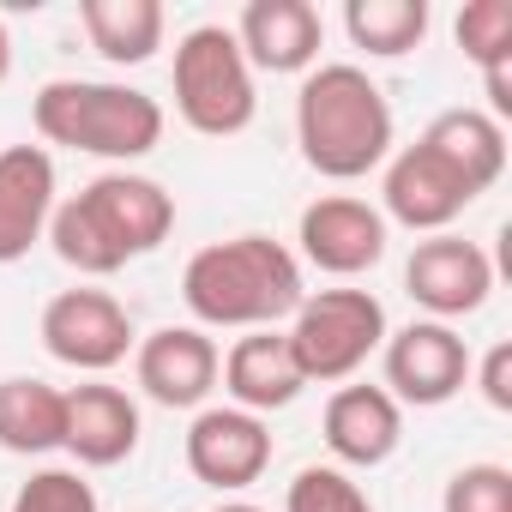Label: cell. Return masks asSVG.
I'll list each match as a JSON object with an SVG mask.
<instances>
[{
	"label": "cell",
	"instance_id": "23",
	"mask_svg": "<svg viewBox=\"0 0 512 512\" xmlns=\"http://www.w3.org/2000/svg\"><path fill=\"white\" fill-rule=\"evenodd\" d=\"M452 37H458L464 61H476V73L506 67L512 61V0H464Z\"/></svg>",
	"mask_w": 512,
	"mask_h": 512
},
{
	"label": "cell",
	"instance_id": "24",
	"mask_svg": "<svg viewBox=\"0 0 512 512\" xmlns=\"http://www.w3.org/2000/svg\"><path fill=\"white\" fill-rule=\"evenodd\" d=\"M284 512H374V500L350 470L308 464V470H296V482L284 494Z\"/></svg>",
	"mask_w": 512,
	"mask_h": 512
},
{
	"label": "cell",
	"instance_id": "8",
	"mask_svg": "<svg viewBox=\"0 0 512 512\" xmlns=\"http://www.w3.org/2000/svg\"><path fill=\"white\" fill-rule=\"evenodd\" d=\"M470 205H476V193L464 187V175L440 151H428L422 139L386 157V181H380V217L386 223H404L416 235H446Z\"/></svg>",
	"mask_w": 512,
	"mask_h": 512
},
{
	"label": "cell",
	"instance_id": "14",
	"mask_svg": "<svg viewBox=\"0 0 512 512\" xmlns=\"http://www.w3.org/2000/svg\"><path fill=\"white\" fill-rule=\"evenodd\" d=\"M235 43L253 73H314L326 49V19L314 0H247Z\"/></svg>",
	"mask_w": 512,
	"mask_h": 512
},
{
	"label": "cell",
	"instance_id": "3",
	"mask_svg": "<svg viewBox=\"0 0 512 512\" xmlns=\"http://www.w3.org/2000/svg\"><path fill=\"white\" fill-rule=\"evenodd\" d=\"M296 145L314 175L362 181L392 157V103L356 61H320L296 91Z\"/></svg>",
	"mask_w": 512,
	"mask_h": 512
},
{
	"label": "cell",
	"instance_id": "11",
	"mask_svg": "<svg viewBox=\"0 0 512 512\" xmlns=\"http://www.w3.org/2000/svg\"><path fill=\"white\" fill-rule=\"evenodd\" d=\"M187 470L217 488V494H241L272 470V428L266 416H247L235 404H205L187 428Z\"/></svg>",
	"mask_w": 512,
	"mask_h": 512
},
{
	"label": "cell",
	"instance_id": "25",
	"mask_svg": "<svg viewBox=\"0 0 512 512\" xmlns=\"http://www.w3.org/2000/svg\"><path fill=\"white\" fill-rule=\"evenodd\" d=\"M7 512H97V488L85 482V470L49 464V470H31V482H19Z\"/></svg>",
	"mask_w": 512,
	"mask_h": 512
},
{
	"label": "cell",
	"instance_id": "16",
	"mask_svg": "<svg viewBox=\"0 0 512 512\" xmlns=\"http://www.w3.org/2000/svg\"><path fill=\"white\" fill-rule=\"evenodd\" d=\"M55 157L43 145H7L0 151V266H19L49 235L55 217Z\"/></svg>",
	"mask_w": 512,
	"mask_h": 512
},
{
	"label": "cell",
	"instance_id": "17",
	"mask_svg": "<svg viewBox=\"0 0 512 512\" xmlns=\"http://www.w3.org/2000/svg\"><path fill=\"white\" fill-rule=\"evenodd\" d=\"M223 392H229V404L235 410H247V416H272V410H290L296 398H302V368H296V350H290V338L278 332V326H266V332H247V338H235L229 344V356H223Z\"/></svg>",
	"mask_w": 512,
	"mask_h": 512
},
{
	"label": "cell",
	"instance_id": "7",
	"mask_svg": "<svg viewBox=\"0 0 512 512\" xmlns=\"http://www.w3.org/2000/svg\"><path fill=\"white\" fill-rule=\"evenodd\" d=\"M133 314L109 296V290H61L49 308H43V350L61 362V368H79V374H109L127 362L133 350Z\"/></svg>",
	"mask_w": 512,
	"mask_h": 512
},
{
	"label": "cell",
	"instance_id": "12",
	"mask_svg": "<svg viewBox=\"0 0 512 512\" xmlns=\"http://www.w3.org/2000/svg\"><path fill=\"white\" fill-rule=\"evenodd\" d=\"M404 290H410L416 308H428V320L452 326V320H464V314H476V308L488 302V290H494V260H488L476 241H464V235L446 229V235L416 241L410 266H404Z\"/></svg>",
	"mask_w": 512,
	"mask_h": 512
},
{
	"label": "cell",
	"instance_id": "29",
	"mask_svg": "<svg viewBox=\"0 0 512 512\" xmlns=\"http://www.w3.org/2000/svg\"><path fill=\"white\" fill-rule=\"evenodd\" d=\"M211 512H266V506H253V500H223V506H211Z\"/></svg>",
	"mask_w": 512,
	"mask_h": 512
},
{
	"label": "cell",
	"instance_id": "13",
	"mask_svg": "<svg viewBox=\"0 0 512 512\" xmlns=\"http://www.w3.org/2000/svg\"><path fill=\"white\" fill-rule=\"evenodd\" d=\"M133 374L151 404L163 410H205L223 374V350L199 326H157L151 338L133 344Z\"/></svg>",
	"mask_w": 512,
	"mask_h": 512
},
{
	"label": "cell",
	"instance_id": "4",
	"mask_svg": "<svg viewBox=\"0 0 512 512\" xmlns=\"http://www.w3.org/2000/svg\"><path fill=\"white\" fill-rule=\"evenodd\" d=\"M31 121L49 145L133 163L163 145V103L115 79H49L31 97Z\"/></svg>",
	"mask_w": 512,
	"mask_h": 512
},
{
	"label": "cell",
	"instance_id": "26",
	"mask_svg": "<svg viewBox=\"0 0 512 512\" xmlns=\"http://www.w3.org/2000/svg\"><path fill=\"white\" fill-rule=\"evenodd\" d=\"M440 512H512V470L506 464H464L452 470Z\"/></svg>",
	"mask_w": 512,
	"mask_h": 512
},
{
	"label": "cell",
	"instance_id": "10",
	"mask_svg": "<svg viewBox=\"0 0 512 512\" xmlns=\"http://www.w3.org/2000/svg\"><path fill=\"white\" fill-rule=\"evenodd\" d=\"M296 241H302L296 260H308L314 272L362 278V272H374L386 260V217H380V205H368L356 193H320L302 211Z\"/></svg>",
	"mask_w": 512,
	"mask_h": 512
},
{
	"label": "cell",
	"instance_id": "21",
	"mask_svg": "<svg viewBox=\"0 0 512 512\" xmlns=\"http://www.w3.org/2000/svg\"><path fill=\"white\" fill-rule=\"evenodd\" d=\"M79 25L109 67H145L169 31L157 0H79Z\"/></svg>",
	"mask_w": 512,
	"mask_h": 512
},
{
	"label": "cell",
	"instance_id": "5",
	"mask_svg": "<svg viewBox=\"0 0 512 512\" xmlns=\"http://www.w3.org/2000/svg\"><path fill=\"white\" fill-rule=\"evenodd\" d=\"M175 115L205 139H235L260 115V85L229 25H193L175 43Z\"/></svg>",
	"mask_w": 512,
	"mask_h": 512
},
{
	"label": "cell",
	"instance_id": "15",
	"mask_svg": "<svg viewBox=\"0 0 512 512\" xmlns=\"http://www.w3.org/2000/svg\"><path fill=\"white\" fill-rule=\"evenodd\" d=\"M320 434L338 470H374L404 446V404L386 386H338L326 398Z\"/></svg>",
	"mask_w": 512,
	"mask_h": 512
},
{
	"label": "cell",
	"instance_id": "28",
	"mask_svg": "<svg viewBox=\"0 0 512 512\" xmlns=\"http://www.w3.org/2000/svg\"><path fill=\"white\" fill-rule=\"evenodd\" d=\"M7 73H13V37H7V19H0V85H7Z\"/></svg>",
	"mask_w": 512,
	"mask_h": 512
},
{
	"label": "cell",
	"instance_id": "9",
	"mask_svg": "<svg viewBox=\"0 0 512 512\" xmlns=\"http://www.w3.org/2000/svg\"><path fill=\"white\" fill-rule=\"evenodd\" d=\"M386 392L416 410H440L470 380V344L440 320H410L404 332H386Z\"/></svg>",
	"mask_w": 512,
	"mask_h": 512
},
{
	"label": "cell",
	"instance_id": "20",
	"mask_svg": "<svg viewBox=\"0 0 512 512\" xmlns=\"http://www.w3.org/2000/svg\"><path fill=\"white\" fill-rule=\"evenodd\" d=\"M67 440V392L31 374L0 380V446L19 458H43L61 452Z\"/></svg>",
	"mask_w": 512,
	"mask_h": 512
},
{
	"label": "cell",
	"instance_id": "6",
	"mask_svg": "<svg viewBox=\"0 0 512 512\" xmlns=\"http://www.w3.org/2000/svg\"><path fill=\"white\" fill-rule=\"evenodd\" d=\"M284 338H290L296 368H302L308 386L314 380L338 386L386 344V308L368 290H320V296H302Z\"/></svg>",
	"mask_w": 512,
	"mask_h": 512
},
{
	"label": "cell",
	"instance_id": "2",
	"mask_svg": "<svg viewBox=\"0 0 512 512\" xmlns=\"http://www.w3.org/2000/svg\"><path fill=\"white\" fill-rule=\"evenodd\" d=\"M169 229H175V193L133 169H109L85 181L49 217V241L79 278H115L127 260L157 253Z\"/></svg>",
	"mask_w": 512,
	"mask_h": 512
},
{
	"label": "cell",
	"instance_id": "22",
	"mask_svg": "<svg viewBox=\"0 0 512 512\" xmlns=\"http://www.w3.org/2000/svg\"><path fill=\"white\" fill-rule=\"evenodd\" d=\"M344 31L356 49L398 61L428 37V0H350L344 7Z\"/></svg>",
	"mask_w": 512,
	"mask_h": 512
},
{
	"label": "cell",
	"instance_id": "27",
	"mask_svg": "<svg viewBox=\"0 0 512 512\" xmlns=\"http://www.w3.org/2000/svg\"><path fill=\"white\" fill-rule=\"evenodd\" d=\"M470 380L482 386V404L488 410H512V344H488L482 362H470Z\"/></svg>",
	"mask_w": 512,
	"mask_h": 512
},
{
	"label": "cell",
	"instance_id": "18",
	"mask_svg": "<svg viewBox=\"0 0 512 512\" xmlns=\"http://www.w3.org/2000/svg\"><path fill=\"white\" fill-rule=\"evenodd\" d=\"M61 452H73L85 470H109V464L133 458L139 452V404L109 380L73 386L67 392V440H61Z\"/></svg>",
	"mask_w": 512,
	"mask_h": 512
},
{
	"label": "cell",
	"instance_id": "1",
	"mask_svg": "<svg viewBox=\"0 0 512 512\" xmlns=\"http://www.w3.org/2000/svg\"><path fill=\"white\" fill-rule=\"evenodd\" d=\"M302 260L272 235H229L199 247L181 272V302L199 332H266L302 308Z\"/></svg>",
	"mask_w": 512,
	"mask_h": 512
},
{
	"label": "cell",
	"instance_id": "19",
	"mask_svg": "<svg viewBox=\"0 0 512 512\" xmlns=\"http://www.w3.org/2000/svg\"><path fill=\"white\" fill-rule=\"evenodd\" d=\"M422 145L440 151V157L464 175V187H470L476 199L506 175V127H500L488 109H446V115H434L428 133H422Z\"/></svg>",
	"mask_w": 512,
	"mask_h": 512
}]
</instances>
